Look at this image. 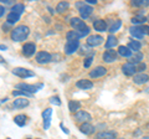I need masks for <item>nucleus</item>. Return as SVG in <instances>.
<instances>
[{
	"instance_id": "obj_1",
	"label": "nucleus",
	"mask_w": 149,
	"mask_h": 139,
	"mask_svg": "<svg viewBox=\"0 0 149 139\" xmlns=\"http://www.w3.org/2000/svg\"><path fill=\"white\" fill-rule=\"evenodd\" d=\"M30 34V29L29 26L26 25H19L16 26L15 29H13L11 32H10V38L13 41L15 42H22L27 39V36Z\"/></svg>"
},
{
	"instance_id": "obj_2",
	"label": "nucleus",
	"mask_w": 149,
	"mask_h": 139,
	"mask_svg": "<svg viewBox=\"0 0 149 139\" xmlns=\"http://www.w3.org/2000/svg\"><path fill=\"white\" fill-rule=\"evenodd\" d=\"M70 24H71L74 31H77L78 34H80L81 38H85V36L90 34V27L86 25V22L83 21L81 17H72Z\"/></svg>"
},
{
	"instance_id": "obj_3",
	"label": "nucleus",
	"mask_w": 149,
	"mask_h": 139,
	"mask_svg": "<svg viewBox=\"0 0 149 139\" xmlns=\"http://www.w3.org/2000/svg\"><path fill=\"white\" fill-rule=\"evenodd\" d=\"M44 87L42 83H37V85H29V83H17L16 85V88L17 90H21V91H25L30 95H34L39 90H41Z\"/></svg>"
},
{
	"instance_id": "obj_4",
	"label": "nucleus",
	"mask_w": 149,
	"mask_h": 139,
	"mask_svg": "<svg viewBox=\"0 0 149 139\" xmlns=\"http://www.w3.org/2000/svg\"><path fill=\"white\" fill-rule=\"evenodd\" d=\"M76 8L78 9V11H80V15H81V19H87L88 16L92 14L93 11V8L91 5H88V4H86L85 1H80V3H76Z\"/></svg>"
},
{
	"instance_id": "obj_5",
	"label": "nucleus",
	"mask_w": 149,
	"mask_h": 139,
	"mask_svg": "<svg viewBox=\"0 0 149 139\" xmlns=\"http://www.w3.org/2000/svg\"><path fill=\"white\" fill-rule=\"evenodd\" d=\"M13 73L20 78H31L35 77V73L29 68H24V67H15L13 68Z\"/></svg>"
},
{
	"instance_id": "obj_6",
	"label": "nucleus",
	"mask_w": 149,
	"mask_h": 139,
	"mask_svg": "<svg viewBox=\"0 0 149 139\" xmlns=\"http://www.w3.org/2000/svg\"><path fill=\"white\" fill-rule=\"evenodd\" d=\"M52 61V55L46 52V51H39L36 54V62L40 65H45V63H50Z\"/></svg>"
},
{
	"instance_id": "obj_7",
	"label": "nucleus",
	"mask_w": 149,
	"mask_h": 139,
	"mask_svg": "<svg viewBox=\"0 0 149 139\" xmlns=\"http://www.w3.org/2000/svg\"><path fill=\"white\" fill-rule=\"evenodd\" d=\"M74 118H76L77 122H81V123H90V120L92 119L91 114L86 112V111H77L74 113Z\"/></svg>"
},
{
	"instance_id": "obj_8",
	"label": "nucleus",
	"mask_w": 149,
	"mask_h": 139,
	"mask_svg": "<svg viewBox=\"0 0 149 139\" xmlns=\"http://www.w3.org/2000/svg\"><path fill=\"white\" fill-rule=\"evenodd\" d=\"M78 47H80V41H67L65 45V54L72 55L78 50Z\"/></svg>"
},
{
	"instance_id": "obj_9",
	"label": "nucleus",
	"mask_w": 149,
	"mask_h": 139,
	"mask_svg": "<svg viewBox=\"0 0 149 139\" xmlns=\"http://www.w3.org/2000/svg\"><path fill=\"white\" fill-rule=\"evenodd\" d=\"M95 139H117V132L114 131H102L95 136Z\"/></svg>"
},
{
	"instance_id": "obj_10",
	"label": "nucleus",
	"mask_w": 149,
	"mask_h": 139,
	"mask_svg": "<svg viewBox=\"0 0 149 139\" xmlns=\"http://www.w3.org/2000/svg\"><path fill=\"white\" fill-rule=\"evenodd\" d=\"M36 52V45L32 44V42H27L22 46V55L26 57H31L34 56Z\"/></svg>"
},
{
	"instance_id": "obj_11",
	"label": "nucleus",
	"mask_w": 149,
	"mask_h": 139,
	"mask_svg": "<svg viewBox=\"0 0 149 139\" xmlns=\"http://www.w3.org/2000/svg\"><path fill=\"white\" fill-rule=\"evenodd\" d=\"M122 72L125 76H134V73L137 72V66L130 62H125L122 66Z\"/></svg>"
},
{
	"instance_id": "obj_12",
	"label": "nucleus",
	"mask_w": 149,
	"mask_h": 139,
	"mask_svg": "<svg viewBox=\"0 0 149 139\" xmlns=\"http://www.w3.org/2000/svg\"><path fill=\"white\" fill-rule=\"evenodd\" d=\"M103 42V38L100 35H91L87 38V45L92 46V47H96V46H100Z\"/></svg>"
},
{
	"instance_id": "obj_13",
	"label": "nucleus",
	"mask_w": 149,
	"mask_h": 139,
	"mask_svg": "<svg viewBox=\"0 0 149 139\" xmlns=\"http://www.w3.org/2000/svg\"><path fill=\"white\" fill-rule=\"evenodd\" d=\"M107 73V68L103 67V66H97L95 67V70H92L90 72V77L91 78H98V77H102L104 76Z\"/></svg>"
},
{
	"instance_id": "obj_14",
	"label": "nucleus",
	"mask_w": 149,
	"mask_h": 139,
	"mask_svg": "<svg viewBox=\"0 0 149 139\" xmlns=\"http://www.w3.org/2000/svg\"><path fill=\"white\" fill-rule=\"evenodd\" d=\"M103 60L107 63H112L117 60V51L114 50H107L103 54Z\"/></svg>"
},
{
	"instance_id": "obj_15",
	"label": "nucleus",
	"mask_w": 149,
	"mask_h": 139,
	"mask_svg": "<svg viewBox=\"0 0 149 139\" xmlns=\"http://www.w3.org/2000/svg\"><path fill=\"white\" fill-rule=\"evenodd\" d=\"M149 81V76L147 73H138V75L134 76L133 78V82L136 83V85H144V83H147Z\"/></svg>"
},
{
	"instance_id": "obj_16",
	"label": "nucleus",
	"mask_w": 149,
	"mask_h": 139,
	"mask_svg": "<svg viewBox=\"0 0 149 139\" xmlns=\"http://www.w3.org/2000/svg\"><path fill=\"white\" fill-rule=\"evenodd\" d=\"M76 87L77 88H80V90H91L92 87H93V83L92 81L90 80H80V81H77L76 82Z\"/></svg>"
},
{
	"instance_id": "obj_17",
	"label": "nucleus",
	"mask_w": 149,
	"mask_h": 139,
	"mask_svg": "<svg viewBox=\"0 0 149 139\" xmlns=\"http://www.w3.org/2000/svg\"><path fill=\"white\" fill-rule=\"evenodd\" d=\"M30 102L27 101V98H16L15 101H14V108H16V109H22V108H25L29 106Z\"/></svg>"
},
{
	"instance_id": "obj_18",
	"label": "nucleus",
	"mask_w": 149,
	"mask_h": 139,
	"mask_svg": "<svg viewBox=\"0 0 149 139\" xmlns=\"http://www.w3.org/2000/svg\"><path fill=\"white\" fill-rule=\"evenodd\" d=\"M93 27H95L96 31L103 32L107 29V22L104 20H102V19H97V20L93 21Z\"/></svg>"
},
{
	"instance_id": "obj_19",
	"label": "nucleus",
	"mask_w": 149,
	"mask_h": 139,
	"mask_svg": "<svg viewBox=\"0 0 149 139\" xmlns=\"http://www.w3.org/2000/svg\"><path fill=\"white\" fill-rule=\"evenodd\" d=\"M129 31H130V35L136 39H143L144 38V34H143L141 26H132L129 29Z\"/></svg>"
},
{
	"instance_id": "obj_20",
	"label": "nucleus",
	"mask_w": 149,
	"mask_h": 139,
	"mask_svg": "<svg viewBox=\"0 0 149 139\" xmlns=\"http://www.w3.org/2000/svg\"><path fill=\"white\" fill-rule=\"evenodd\" d=\"M117 52L118 55H120V56H123V57H130L133 55V51L130 50L128 46H119L118 50H117Z\"/></svg>"
},
{
	"instance_id": "obj_21",
	"label": "nucleus",
	"mask_w": 149,
	"mask_h": 139,
	"mask_svg": "<svg viewBox=\"0 0 149 139\" xmlns=\"http://www.w3.org/2000/svg\"><path fill=\"white\" fill-rule=\"evenodd\" d=\"M80 131L83 134H91L95 132V127H93L91 123H82L80 126Z\"/></svg>"
},
{
	"instance_id": "obj_22",
	"label": "nucleus",
	"mask_w": 149,
	"mask_h": 139,
	"mask_svg": "<svg viewBox=\"0 0 149 139\" xmlns=\"http://www.w3.org/2000/svg\"><path fill=\"white\" fill-rule=\"evenodd\" d=\"M143 60V54L141 52V51H137V52H134L132 56L129 57V62L136 65V63H141Z\"/></svg>"
},
{
	"instance_id": "obj_23",
	"label": "nucleus",
	"mask_w": 149,
	"mask_h": 139,
	"mask_svg": "<svg viewBox=\"0 0 149 139\" xmlns=\"http://www.w3.org/2000/svg\"><path fill=\"white\" fill-rule=\"evenodd\" d=\"M14 122H15V124L19 127H24L27 122V117L25 114H17V115H15V118H14Z\"/></svg>"
},
{
	"instance_id": "obj_24",
	"label": "nucleus",
	"mask_w": 149,
	"mask_h": 139,
	"mask_svg": "<svg viewBox=\"0 0 149 139\" xmlns=\"http://www.w3.org/2000/svg\"><path fill=\"white\" fill-rule=\"evenodd\" d=\"M117 44H118V40H117V38H116V36H113V35H109L108 38H107V41H106L104 46H106V49L111 50L112 47H114V46L117 45Z\"/></svg>"
},
{
	"instance_id": "obj_25",
	"label": "nucleus",
	"mask_w": 149,
	"mask_h": 139,
	"mask_svg": "<svg viewBox=\"0 0 149 139\" xmlns=\"http://www.w3.org/2000/svg\"><path fill=\"white\" fill-rule=\"evenodd\" d=\"M19 20H20V15H17V14H14L11 11L9 13L8 16H6V24H9V25H14Z\"/></svg>"
},
{
	"instance_id": "obj_26",
	"label": "nucleus",
	"mask_w": 149,
	"mask_h": 139,
	"mask_svg": "<svg viewBox=\"0 0 149 139\" xmlns=\"http://www.w3.org/2000/svg\"><path fill=\"white\" fill-rule=\"evenodd\" d=\"M66 39H67V41H78V39H81V36L77 31L71 30L66 34Z\"/></svg>"
},
{
	"instance_id": "obj_27",
	"label": "nucleus",
	"mask_w": 149,
	"mask_h": 139,
	"mask_svg": "<svg viewBox=\"0 0 149 139\" xmlns=\"http://www.w3.org/2000/svg\"><path fill=\"white\" fill-rule=\"evenodd\" d=\"M25 11V5L24 4H15L13 8H11V13L14 14H17V15L21 16V14Z\"/></svg>"
},
{
	"instance_id": "obj_28",
	"label": "nucleus",
	"mask_w": 149,
	"mask_h": 139,
	"mask_svg": "<svg viewBox=\"0 0 149 139\" xmlns=\"http://www.w3.org/2000/svg\"><path fill=\"white\" fill-rule=\"evenodd\" d=\"M147 21V16L144 15H136L134 17H132V24H134V26H137L138 24H144V22Z\"/></svg>"
},
{
	"instance_id": "obj_29",
	"label": "nucleus",
	"mask_w": 149,
	"mask_h": 139,
	"mask_svg": "<svg viewBox=\"0 0 149 139\" xmlns=\"http://www.w3.org/2000/svg\"><path fill=\"white\" fill-rule=\"evenodd\" d=\"M81 108V103L77 101H70L68 102V109L71 111V112H77V111H80Z\"/></svg>"
},
{
	"instance_id": "obj_30",
	"label": "nucleus",
	"mask_w": 149,
	"mask_h": 139,
	"mask_svg": "<svg viewBox=\"0 0 149 139\" xmlns=\"http://www.w3.org/2000/svg\"><path fill=\"white\" fill-rule=\"evenodd\" d=\"M130 5L136 8H146L149 5V0H134L130 3Z\"/></svg>"
},
{
	"instance_id": "obj_31",
	"label": "nucleus",
	"mask_w": 149,
	"mask_h": 139,
	"mask_svg": "<svg viewBox=\"0 0 149 139\" xmlns=\"http://www.w3.org/2000/svg\"><path fill=\"white\" fill-rule=\"evenodd\" d=\"M128 47L133 51V52H137V51H139L141 50V47H142V44L139 42V41H130V42L127 45Z\"/></svg>"
},
{
	"instance_id": "obj_32",
	"label": "nucleus",
	"mask_w": 149,
	"mask_h": 139,
	"mask_svg": "<svg viewBox=\"0 0 149 139\" xmlns=\"http://www.w3.org/2000/svg\"><path fill=\"white\" fill-rule=\"evenodd\" d=\"M68 6H70V4L67 1H60L57 4V6H56V11L57 13H63V11L67 10Z\"/></svg>"
},
{
	"instance_id": "obj_33",
	"label": "nucleus",
	"mask_w": 149,
	"mask_h": 139,
	"mask_svg": "<svg viewBox=\"0 0 149 139\" xmlns=\"http://www.w3.org/2000/svg\"><path fill=\"white\" fill-rule=\"evenodd\" d=\"M13 96L14 97L22 96L24 98H30V97H32L34 95H30V93H27V92H25V91H21V90H15V91H13Z\"/></svg>"
},
{
	"instance_id": "obj_34",
	"label": "nucleus",
	"mask_w": 149,
	"mask_h": 139,
	"mask_svg": "<svg viewBox=\"0 0 149 139\" xmlns=\"http://www.w3.org/2000/svg\"><path fill=\"white\" fill-rule=\"evenodd\" d=\"M120 26H122V21H120V20H116L114 22H112V25L109 26V32H111V34H113V32L117 31Z\"/></svg>"
},
{
	"instance_id": "obj_35",
	"label": "nucleus",
	"mask_w": 149,
	"mask_h": 139,
	"mask_svg": "<svg viewBox=\"0 0 149 139\" xmlns=\"http://www.w3.org/2000/svg\"><path fill=\"white\" fill-rule=\"evenodd\" d=\"M51 115H52V109L51 108H46L45 111H42V113H41V117L44 119H51Z\"/></svg>"
},
{
	"instance_id": "obj_36",
	"label": "nucleus",
	"mask_w": 149,
	"mask_h": 139,
	"mask_svg": "<svg viewBox=\"0 0 149 139\" xmlns=\"http://www.w3.org/2000/svg\"><path fill=\"white\" fill-rule=\"evenodd\" d=\"M50 103L55 104V106H61V99H60V97H57V96H52L50 98Z\"/></svg>"
},
{
	"instance_id": "obj_37",
	"label": "nucleus",
	"mask_w": 149,
	"mask_h": 139,
	"mask_svg": "<svg viewBox=\"0 0 149 139\" xmlns=\"http://www.w3.org/2000/svg\"><path fill=\"white\" fill-rule=\"evenodd\" d=\"M92 61H93V57L90 56V57H86L85 58V61H83V67L85 68H88L92 65Z\"/></svg>"
},
{
	"instance_id": "obj_38",
	"label": "nucleus",
	"mask_w": 149,
	"mask_h": 139,
	"mask_svg": "<svg viewBox=\"0 0 149 139\" xmlns=\"http://www.w3.org/2000/svg\"><path fill=\"white\" fill-rule=\"evenodd\" d=\"M141 27H142V31L144 35H149V26L148 25H142Z\"/></svg>"
},
{
	"instance_id": "obj_39",
	"label": "nucleus",
	"mask_w": 149,
	"mask_h": 139,
	"mask_svg": "<svg viewBox=\"0 0 149 139\" xmlns=\"http://www.w3.org/2000/svg\"><path fill=\"white\" fill-rule=\"evenodd\" d=\"M147 68V66H146V63H143V62H141L137 66V71H144V70Z\"/></svg>"
},
{
	"instance_id": "obj_40",
	"label": "nucleus",
	"mask_w": 149,
	"mask_h": 139,
	"mask_svg": "<svg viewBox=\"0 0 149 139\" xmlns=\"http://www.w3.org/2000/svg\"><path fill=\"white\" fill-rule=\"evenodd\" d=\"M51 124V119H44V129H49Z\"/></svg>"
},
{
	"instance_id": "obj_41",
	"label": "nucleus",
	"mask_w": 149,
	"mask_h": 139,
	"mask_svg": "<svg viewBox=\"0 0 149 139\" xmlns=\"http://www.w3.org/2000/svg\"><path fill=\"white\" fill-rule=\"evenodd\" d=\"M60 127H61V129H62V132H63L65 134H68V133H70V131H68V129H67L66 127H65V126H63V123H60Z\"/></svg>"
},
{
	"instance_id": "obj_42",
	"label": "nucleus",
	"mask_w": 149,
	"mask_h": 139,
	"mask_svg": "<svg viewBox=\"0 0 149 139\" xmlns=\"http://www.w3.org/2000/svg\"><path fill=\"white\" fill-rule=\"evenodd\" d=\"M5 8H4L3 5H0V17H3L4 16V14H5Z\"/></svg>"
},
{
	"instance_id": "obj_43",
	"label": "nucleus",
	"mask_w": 149,
	"mask_h": 139,
	"mask_svg": "<svg viewBox=\"0 0 149 139\" xmlns=\"http://www.w3.org/2000/svg\"><path fill=\"white\" fill-rule=\"evenodd\" d=\"M86 4H88V5H93V4H97V0H86Z\"/></svg>"
},
{
	"instance_id": "obj_44",
	"label": "nucleus",
	"mask_w": 149,
	"mask_h": 139,
	"mask_svg": "<svg viewBox=\"0 0 149 139\" xmlns=\"http://www.w3.org/2000/svg\"><path fill=\"white\" fill-rule=\"evenodd\" d=\"M8 47H6V46L5 45H0V50H6Z\"/></svg>"
},
{
	"instance_id": "obj_45",
	"label": "nucleus",
	"mask_w": 149,
	"mask_h": 139,
	"mask_svg": "<svg viewBox=\"0 0 149 139\" xmlns=\"http://www.w3.org/2000/svg\"><path fill=\"white\" fill-rule=\"evenodd\" d=\"M4 62H5V60H4L1 56H0V63H4Z\"/></svg>"
},
{
	"instance_id": "obj_46",
	"label": "nucleus",
	"mask_w": 149,
	"mask_h": 139,
	"mask_svg": "<svg viewBox=\"0 0 149 139\" xmlns=\"http://www.w3.org/2000/svg\"><path fill=\"white\" fill-rule=\"evenodd\" d=\"M147 21H148V22H149V15H148V16H147Z\"/></svg>"
},
{
	"instance_id": "obj_47",
	"label": "nucleus",
	"mask_w": 149,
	"mask_h": 139,
	"mask_svg": "<svg viewBox=\"0 0 149 139\" xmlns=\"http://www.w3.org/2000/svg\"><path fill=\"white\" fill-rule=\"evenodd\" d=\"M142 139H149V137H144V138H142Z\"/></svg>"
},
{
	"instance_id": "obj_48",
	"label": "nucleus",
	"mask_w": 149,
	"mask_h": 139,
	"mask_svg": "<svg viewBox=\"0 0 149 139\" xmlns=\"http://www.w3.org/2000/svg\"><path fill=\"white\" fill-rule=\"evenodd\" d=\"M118 139H124V138H118Z\"/></svg>"
},
{
	"instance_id": "obj_49",
	"label": "nucleus",
	"mask_w": 149,
	"mask_h": 139,
	"mask_svg": "<svg viewBox=\"0 0 149 139\" xmlns=\"http://www.w3.org/2000/svg\"><path fill=\"white\" fill-rule=\"evenodd\" d=\"M26 139H31V138H26Z\"/></svg>"
},
{
	"instance_id": "obj_50",
	"label": "nucleus",
	"mask_w": 149,
	"mask_h": 139,
	"mask_svg": "<svg viewBox=\"0 0 149 139\" xmlns=\"http://www.w3.org/2000/svg\"><path fill=\"white\" fill-rule=\"evenodd\" d=\"M36 139H40V138H36Z\"/></svg>"
},
{
	"instance_id": "obj_51",
	"label": "nucleus",
	"mask_w": 149,
	"mask_h": 139,
	"mask_svg": "<svg viewBox=\"0 0 149 139\" xmlns=\"http://www.w3.org/2000/svg\"><path fill=\"white\" fill-rule=\"evenodd\" d=\"M8 139H10V138H8Z\"/></svg>"
}]
</instances>
